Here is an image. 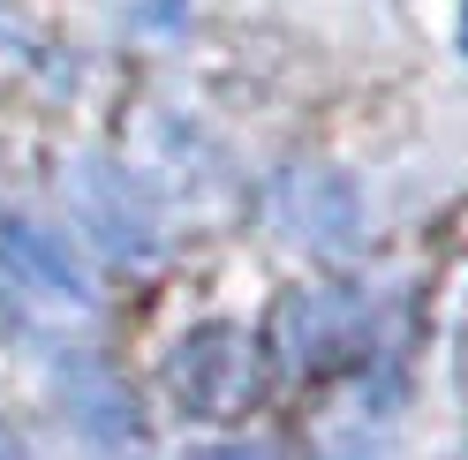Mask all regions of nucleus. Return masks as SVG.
<instances>
[{
    "label": "nucleus",
    "instance_id": "nucleus-5",
    "mask_svg": "<svg viewBox=\"0 0 468 460\" xmlns=\"http://www.w3.org/2000/svg\"><path fill=\"white\" fill-rule=\"evenodd\" d=\"M189 460H295V453H280V445H204Z\"/></svg>",
    "mask_w": 468,
    "mask_h": 460
},
{
    "label": "nucleus",
    "instance_id": "nucleus-2",
    "mask_svg": "<svg viewBox=\"0 0 468 460\" xmlns=\"http://www.w3.org/2000/svg\"><path fill=\"white\" fill-rule=\"evenodd\" d=\"M166 385H174V400H182L189 415H234V408H250V392H257V340L234 332V325L189 332L182 348H174V362H166Z\"/></svg>",
    "mask_w": 468,
    "mask_h": 460
},
{
    "label": "nucleus",
    "instance_id": "nucleus-6",
    "mask_svg": "<svg viewBox=\"0 0 468 460\" xmlns=\"http://www.w3.org/2000/svg\"><path fill=\"white\" fill-rule=\"evenodd\" d=\"M461 38H468V0H461Z\"/></svg>",
    "mask_w": 468,
    "mask_h": 460
},
{
    "label": "nucleus",
    "instance_id": "nucleus-1",
    "mask_svg": "<svg viewBox=\"0 0 468 460\" xmlns=\"http://www.w3.org/2000/svg\"><path fill=\"white\" fill-rule=\"evenodd\" d=\"M0 287L23 309H46V318H91V279L53 226L0 219Z\"/></svg>",
    "mask_w": 468,
    "mask_h": 460
},
{
    "label": "nucleus",
    "instance_id": "nucleus-4",
    "mask_svg": "<svg viewBox=\"0 0 468 460\" xmlns=\"http://www.w3.org/2000/svg\"><path fill=\"white\" fill-rule=\"evenodd\" d=\"M76 219L91 226V242L106 256H152V212H144V196L129 189V174H113V166H83L76 174Z\"/></svg>",
    "mask_w": 468,
    "mask_h": 460
},
{
    "label": "nucleus",
    "instance_id": "nucleus-3",
    "mask_svg": "<svg viewBox=\"0 0 468 460\" xmlns=\"http://www.w3.org/2000/svg\"><path fill=\"white\" fill-rule=\"evenodd\" d=\"M272 348L287 370H340L347 355H363V302L356 295H333V287H310V295H287L280 302V325H272Z\"/></svg>",
    "mask_w": 468,
    "mask_h": 460
}]
</instances>
